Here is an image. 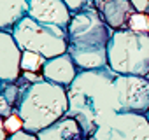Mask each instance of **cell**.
I'll use <instances>...</instances> for the list:
<instances>
[{"label":"cell","mask_w":149,"mask_h":140,"mask_svg":"<svg viewBox=\"0 0 149 140\" xmlns=\"http://www.w3.org/2000/svg\"><path fill=\"white\" fill-rule=\"evenodd\" d=\"M116 72L109 67L79 70L77 77L67 88L68 112L76 117L84 133L91 137L100 126L111 124L116 114H119L116 95Z\"/></svg>","instance_id":"6da1fadb"},{"label":"cell","mask_w":149,"mask_h":140,"mask_svg":"<svg viewBox=\"0 0 149 140\" xmlns=\"http://www.w3.org/2000/svg\"><path fill=\"white\" fill-rule=\"evenodd\" d=\"M68 49L79 70H93L109 67L107 46L114 30L104 21L97 0H88L86 6L74 11L67 26Z\"/></svg>","instance_id":"7a4b0ae2"},{"label":"cell","mask_w":149,"mask_h":140,"mask_svg":"<svg viewBox=\"0 0 149 140\" xmlns=\"http://www.w3.org/2000/svg\"><path fill=\"white\" fill-rule=\"evenodd\" d=\"M68 112L67 88L49 82L46 79L28 84L23 89L21 100L16 107V114L23 121V130L39 133L44 128L54 124Z\"/></svg>","instance_id":"3957f363"},{"label":"cell","mask_w":149,"mask_h":140,"mask_svg":"<svg viewBox=\"0 0 149 140\" xmlns=\"http://www.w3.org/2000/svg\"><path fill=\"white\" fill-rule=\"evenodd\" d=\"M107 60L116 74L149 77V33L116 30L107 46Z\"/></svg>","instance_id":"277c9868"},{"label":"cell","mask_w":149,"mask_h":140,"mask_svg":"<svg viewBox=\"0 0 149 140\" xmlns=\"http://www.w3.org/2000/svg\"><path fill=\"white\" fill-rule=\"evenodd\" d=\"M13 37L16 39L21 51H33L47 60L65 54L68 49L67 28L39 23L30 16H25L16 23L13 28Z\"/></svg>","instance_id":"5b68a950"},{"label":"cell","mask_w":149,"mask_h":140,"mask_svg":"<svg viewBox=\"0 0 149 140\" xmlns=\"http://www.w3.org/2000/svg\"><path fill=\"white\" fill-rule=\"evenodd\" d=\"M114 84L119 112L146 114L149 110V77L118 74Z\"/></svg>","instance_id":"8992f818"},{"label":"cell","mask_w":149,"mask_h":140,"mask_svg":"<svg viewBox=\"0 0 149 140\" xmlns=\"http://www.w3.org/2000/svg\"><path fill=\"white\" fill-rule=\"evenodd\" d=\"M111 140H149V121L146 114L119 112L109 124Z\"/></svg>","instance_id":"52a82bcc"},{"label":"cell","mask_w":149,"mask_h":140,"mask_svg":"<svg viewBox=\"0 0 149 140\" xmlns=\"http://www.w3.org/2000/svg\"><path fill=\"white\" fill-rule=\"evenodd\" d=\"M21 54L13 32L0 30V81L16 82L21 76Z\"/></svg>","instance_id":"ba28073f"},{"label":"cell","mask_w":149,"mask_h":140,"mask_svg":"<svg viewBox=\"0 0 149 140\" xmlns=\"http://www.w3.org/2000/svg\"><path fill=\"white\" fill-rule=\"evenodd\" d=\"M28 16L39 23L67 28L72 11L63 0H28Z\"/></svg>","instance_id":"9c48e42d"},{"label":"cell","mask_w":149,"mask_h":140,"mask_svg":"<svg viewBox=\"0 0 149 140\" xmlns=\"http://www.w3.org/2000/svg\"><path fill=\"white\" fill-rule=\"evenodd\" d=\"M40 74H42V77L46 81L68 88L74 82V79L77 77L79 68H77L76 63H74L72 56L68 53H65V54H60V56L46 60Z\"/></svg>","instance_id":"30bf717a"},{"label":"cell","mask_w":149,"mask_h":140,"mask_svg":"<svg viewBox=\"0 0 149 140\" xmlns=\"http://www.w3.org/2000/svg\"><path fill=\"white\" fill-rule=\"evenodd\" d=\"M97 7L104 21L116 30H128V19L135 12L130 0H97Z\"/></svg>","instance_id":"8fae6325"},{"label":"cell","mask_w":149,"mask_h":140,"mask_svg":"<svg viewBox=\"0 0 149 140\" xmlns=\"http://www.w3.org/2000/svg\"><path fill=\"white\" fill-rule=\"evenodd\" d=\"M37 138L39 140H90L79 121L70 116H65L54 124L39 131Z\"/></svg>","instance_id":"7c38bea8"},{"label":"cell","mask_w":149,"mask_h":140,"mask_svg":"<svg viewBox=\"0 0 149 140\" xmlns=\"http://www.w3.org/2000/svg\"><path fill=\"white\" fill-rule=\"evenodd\" d=\"M25 16H28V0H0V30L13 32Z\"/></svg>","instance_id":"4fadbf2b"},{"label":"cell","mask_w":149,"mask_h":140,"mask_svg":"<svg viewBox=\"0 0 149 140\" xmlns=\"http://www.w3.org/2000/svg\"><path fill=\"white\" fill-rule=\"evenodd\" d=\"M47 58L33 51H23L21 54V72H42V67Z\"/></svg>","instance_id":"5bb4252c"},{"label":"cell","mask_w":149,"mask_h":140,"mask_svg":"<svg viewBox=\"0 0 149 140\" xmlns=\"http://www.w3.org/2000/svg\"><path fill=\"white\" fill-rule=\"evenodd\" d=\"M23 86H19L18 82H2L0 86V95H2L14 109L18 107L19 100H21V95H23Z\"/></svg>","instance_id":"9a60e30c"},{"label":"cell","mask_w":149,"mask_h":140,"mask_svg":"<svg viewBox=\"0 0 149 140\" xmlns=\"http://www.w3.org/2000/svg\"><path fill=\"white\" fill-rule=\"evenodd\" d=\"M128 30L139 33H149V16L147 12H133L128 19Z\"/></svg>","instance_id":"2e32d148"},{"label":"cell","mask_w":149,"mask_h":140,"mask_svg":"<svg viewBox=\"0 0 149 140\" xmlns=\"http://www.w3.org/2000/svg\"><path fill=\"white\" fill-rule=\"evenodd\" d=\"M4 128H6V131L11 135V133H16V131H19V130H23V121L19 119V116L14 112L13 116H9V117H6L4 119Z\"/></svg>","instance_id":"e0dca14e"},{"label":"cell","mask_w":149,"mask_h":140,"mask_svg":"<svg viewBox=\"0 0 149 140\" xmlns=\"http://www.w3.org/2000/svg\"><path fill=\"white\" fill-rule=\"evenodd\" d=\"M14 112H16V109H14V107H13V105H11L2 95H0V117H4V119H6V117L13 116Z\"/></svg>","instance_id":"ac0fdd59"},{"label":"cell","mask_w":149,"mask_h":140,"mask_svg":"<svg viewBox=\"0 0 149 140\" xmlns=\"http://www.w3.org/2000/svg\"><path fill=\"white\" fill-rule=\"evenodd\" d=\"M7 140H39L35 133H30V131H25V130H19L16 133H11L7 137Z\"/></svg>","instance_id":"d6986e66"},{"label":"cell","mask_w":149,"mask_h":140,"mask_svg":"<svg viewBox=\"0 0 149 140\" xmlns=\"http://www.w3.org/2000/svg\"><path fill=\"white\" fill-rule=\"evenodd\" d=\"M21 79L26 82V84H33V82H39L42 81V74H37V72H21Z\"/></svg>","instance_id":"ffe728a7"},{"label":"cell","mask_w":149,"mask_h":140,"mask_svg":"<svg viewBox=\"0 0 149 140\" xmlns=\"http://www.w3.org/2000/svg\"><path fill=\"white\" fill-rule=\"evenodd\" d=\"M130 4L133 6L135 12H147L149 11V0H130Z\"/></svg>","instance_id":"44dd1931"},{"label":"cell","mask_w":149,"mask_h":140,"mask_svg":"<svg viewBox=\"0 0 149 140\" xmlns=\"http://www.w3.org/2000/svg\"><path fill=\"white\" fill-rule=\"evenodd\" d=\"M63 2L68 6V9L74 12V11H77V9H81L83 6H86V2L88 0H63Z\"/></svg>","instance_id":"7402d4cb"},{"label":"cell","mask_w":149,"mask_h":140,"mask_svg":"<svg viewBox=\"0 0 149 140\" xmlns=\"http://www.w3.org/2000/svg\"><path fill=\"white\" fill-rule=\"evenodd\" d=\"M7 137H9V133L4 128V117H0V140H7Z\"/></svg>","instance_id":"603a6c76"},{"label":"cell","mask_w":149,"mask_h":140,"mask_svg":"<svg viewBox=\"0 0 149 140\" xmlns=\"http://www.w3.org/2000/svg\"><path fill=\"white\" fill-rule=\"evenodd\" d=\"M146 117H147V121H149V110H147V112H146Z\"/></svg>","instance_id":"cb8c5ba5"},{"label":"cell","mask_w":149,"mask_h":140,"mask_svg":"<svg viewBox=\"0 0 149 140\" xmlns=\"http://www.w3.org/2000/svg\"><path fill=\"white\" fill-rule=\"evenodd\" d=\"M90 140H97V138H95V137H90Z\"/></svg>","instance_id":"d4e9b609"},{"label":"cell","mask_w":149,"mask_h":140,"mask_svg":"<svg viewBox=\"0 0 149 140\" xmlns=\"http://www.w3.org/2000/svg\"><path fill=\"white\" fill-rule=\"evenodd\" d=\"M0 86H2V81H0Z\"/></svg>","instance_id":"484cf974"},{"label":"cell","mask_w":149,"mask_h":140,"mask_svg":"<svg viewBox=\"0 0 149 140\" xmlns=\"http://www.w3.org/2000/svg\"><path fill=\"white\" fill-rule=\"evenodd\" d=\"M147 16H149V11H147Z\"/></svg>","instance_id":"4316f807"}]
</instances>
